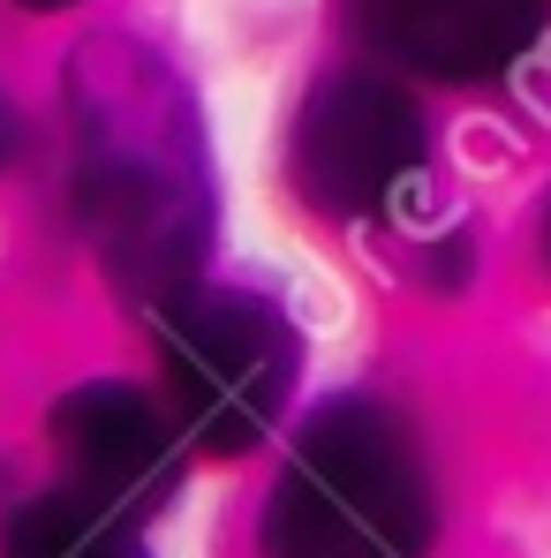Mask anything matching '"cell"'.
<instances>
[{
  "mask_svg": "<svg viewBox=\"0 0 551 558\" xmlns=\"http://www.w3.org/2000/svg\"><path fill=\"white\" fill-rule=\"evenodd\" d=\"M69 204L136 317L212 279V151L189 76L136 31H98L61 69Z\"/></svg>",
  "mask_w": 551,
  "mask_h": 558,
  "instance_id": "cell-1",
  "label": "cell"
},
{
  "mask_svg": "<svg viewBox=\"0 0 551 558\" xmlns=\"http://www.w3.org/2000/svg\"><path fill=\"white\" fill-rule=\"evenodd\" d=\"M439 468L385 392L318 400L257 506V558H431Z\"/></svg>",
  "mask_w": 551,
  "mask_h": 558,
  "instance_id": "cell-2",
  "label": "cell"
},
{
  "mask_svg": "<svg viewBox=\"0 0 551 558\" xmlns=\"http://www.w3.org/2000/svg\"><path fill=\"white\" fill-rule=\"evenodd\" d=\"M159 400L175 408L196 453L242 461L273 446L302 385V325L250 279H196L152 317Z\"/></svg>",
  "mask_w": 551,
  "mask_h": 558,
  "instance_id": "cell-3",
  "label": "cell"
},
{
  "mask_svg": "<svg viewBox=\"0 0 551 558\" xmlns=\"http://www.w3.org/2000/svg\"><path fill=\"white\" fill-rule=\"evenodd\" d=\"M431 167V121L393 69H325L287 129V174L318 219H385Z\"/></svg>",
  "mask_w": 551,
  "mask_h": 558,
  "instance_id": "cell-4",
  "label": "cell"
},
{
  "mask_svg": "<svg viewBox=\"0 0 551 558\" xmlns=\"http://www.w3.org/2000/svg\"><path fill=\"white\" fill-rule=\"evenodd\" d=\"M46 438L61 453V475L76 490H92L106 506H121L129 521H159L189 483V430L175 408L129 377H84L53 400Z\"/></svg>",
  "mask_w": 551,
  "mask_h": 558,
  "instance_id": "cell-5",
  "label": "cell"
},
{
  "mask_svg": "<svg viewBox=\"0 0 551 558\" xmlns=\"http://www.w3.org/2000/svg\"><path fill=\"white\" fill-rule=\"evenodd\" d=\"M551 0H340L348 31L363 38L385 69L431 76V84H491L506 76Z\"/></svg>",
  "mask_w": 551,
  "mask_h": 558,
  "instance_id": "cell-6",
  "label": "cell"
},
{
  "mask_svg": "<svg viewBox=\"0 0 551 558\" xmlns=\"http://www.w3.org/2000/svg\"><path fill=\"white\" fill-rule=\"evenodd\" d=\"M0 558H152L144 521L76 490L69 475L46 490H23L0 513Z\"/></svg>",
  "mask_w": 551,
  "mask_h": 558,
  "instance_id": "cell-7",
  "label": "cell"
},
{
  "mask_svg": "<svg viewBox=\"0 0 551 558\" xmlns=\"http://www.w3.org/2000/svg\"><path fill=\"white\" fill-rule=\"evenodd\" d=\"M15 144H23V121H15V106H8V92H0V167L15 159Z\"/></svg>",
  "mask_w": 551,
  "mask_h": 558,
  "instance_id": "cell-8",
  "label": "cell"
},
{
  "mask_svg": "<svg viewBox=\"0 0 551 558\" xmlns=\"http://www.w3.org/2000/svg\"><path fill=\"white\" fill-rule=\"evenodd\" d=\"M15 8H31V15H61V8H84V0H15Z\"/></svg>",
  "mask_w": 551,
  "mask_h": 558,
  "instance_id": "cell-9",
  "label": "cell"
},
{
  "mask_svg": "<svg viewBox=\"0 0 551 558\" xmlns=\"http://www.w3.org/2000/svg\"><path fill=\"white\" fill-rule=\"evenodd\" d=\"M544 265H551V204H544Z\"/></svg>",
  "mask_w": 551,
  "mask_h": 558,
  "instance_id": "cell-10",
  "label": "cell"
}]
</instances>
